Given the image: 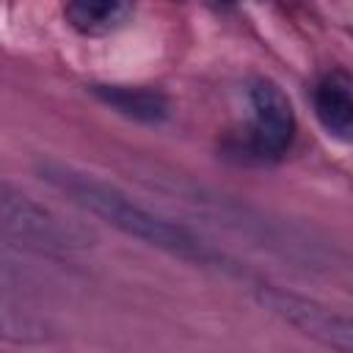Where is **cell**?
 Wrapping results in <instances>:
<instances>
[{
    "label": "cell",
    "instance_id": "cell-1",
    "mask_svg": "<svg viewBox=\"0 0 353 353\" xmlns=\"http://www.w3.org/2000/svg\"><path fill=\"white\" fill-rule=\"evenodd\" d=\"M36 171H39V176L47 185H52L55 190H61L63 196H69L77 207H83L85 212L102 218L105 223L116 226L119 232H124V234H130L135 240H143L146 245H154V248L168 251L174 256L204 262V265L223 259L218 251H212L201 237H196L182 223L165 221L163 215L152 212L149 207L138 204L124 190H119L116 185H108V182L97 179L94 174L77 171V168L63 165V163H55V160L39 163Z\"/></svg>",
    "mask_w": 353,
    "mask_h": 353
},
{
    "label": "cell",
    "instance_id": "cell-2",
    "mask_svg": "<svg viewBox=\"0 0 353 353\" xmlns=\"http://www.w3.org/2000/svg\"><path fill=\"white\" fill-rule=\"evenodd\" d=\"M0 226L8 240H17L19 245L33 251L69 254L94 245V232L88 226L50 212L30 196L14 190L8 182H3L0 188Z\"/></svg>",
    "mask_w": 353,
    "mask_h": 353
},
{
    "label": "cell",
    "instance_id": "cell-3",
    "mask_svg": "<svg viewBox=\"0 0 353 353\" xmlns=\"http://www.w3.org/2000/svg\"><path fill=\"white\" fill-rule=\"evenodd\" d=\"M256 301L270 314H276L287 325L298 328L303 336H312L328 347L353 350V317H345V314H339L317 301H309L303 295L273 290V287H262L256 292Z\"/></svg>",
    "mask_w": 353,
    "mask_h": 353
},
{
    "label": "cell",
    "instance_id": "cell-4",
    "mask_svg": "<svg viewBox=\"0 0 353 353\" xmlns=\"http://www.w3.org/2000/svg\"><path fill=\"white\" fill-rule=\"evenodd\" d=\"M251 108L259 149L268 154L284 152L295 135V113L284 91L270 80H256L251 85Z\"/></svg>",
    "mask_w": 353,
    "mask_h": 353
},
{
    "label": "cell",
    "instance_id": "cell-5",
    "mask_svg": "<svg viewBox=\"0 0 353 353\" xmlns=\"http://www.w3.org/2000/svg\"><path fill=\"white\" fill-rule=\"evenodd\" d=\"M314 113L328 135L339 141H353V74L331 72L317 85Z\"/></svg>",
    "mask_w": 353,
    "mask_h": 353
},
{
    "label": "cell",
    "instance_id": "cell-6",
    "mask_svg": "<svg viewBox=\"0 0 353 353\" xmlns=\"http://www.w3.org/2000/svg\"><path fill=\"white\" fill-rule=\"evenodd\" d=\"M91 94L108 105L110 110L141 121V124H160L171 116V102L154 91V88H138V85H94Z\"/></svg>",
    "mask_w": 353,
    "mask_h": 353
},
{
    "label": "cell",
    "instance_id": "cell-7",
    "mask_svg": "<svg viewBox=\"0 0 353 353\" xmlns=\"http://www.w3.org/2000/svg\"><path fill=\"white\" fill-rule=\"evenodd\" d=\"M135 0H69L66 22L83 36H105L127 25Z\"/></svg>",
    "mask_w": 353,
    "mask_h": 353
},
{
    "label": "cell",
    "instance_id": "cell-8",
    "mask_svg": "<svg viewBox=\"0 0 353 353\" xmlns=\"http://www.w3.org/2000/svg\"><path fill=\"white\" fill-rule=\"evenodd\" d=\"M218 3H234V0H218Z\"/></svg>",
    "mask_w": 353,
    "mask_h": 353
}]
</instances>
